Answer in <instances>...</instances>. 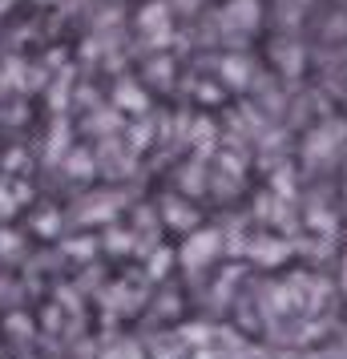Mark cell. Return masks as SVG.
<instances>
[{
  "label": "cell",
  "mask_w": 347,
  "mask_h": 359,
  "mask_svg": "<svg viewBox=\"0 0 347 359\" xmlns=\"http://www.w3.org/2000/svg\"><path fill=\"white\" fill-rule=\"evenodd\" d=\"M137 29H142V36H149L154 45H165V41H170V29H174L170 8H165L162 0L146 4V8H142V17H137Z\"/></svg>",
  "instance_id": "cell-1"
},
{
  "label": "cell",
  "mask_w": 347,
  "mask_h": 359,
  "mask_svg": "<svg viewBox=\"0 0 347 359\" xmlns=\"http://www.w3.org/2000/svg\"><path fill=\"white\" fill-rule=\"evenodd\" d=\"M222 25H226V29L254 33V29H259V0H231V4L222 8Z\"/></svg>",
  "instance_id": "cell-2"
},
{
  "label": "cell",
  "mask_w": 347,
  "mask_h": 359,
  "mask_svg": "<svg viewBox=\"0 0 347 359\" xmlns=\"http://www.w3.org/2000/svg\"><path fill=\"white\" fill-rule=\"evenodd\" d=\"M218 243H222V234H218V230H206V234H198V238L186 243L182 259L190 262V266H202V262H210L218 255Z\"/></svg>",
  "instance_id": "cell-3"
},
{
  "label": "cell",
  "mask_w": 347,
  "mask_h": 359,
  "mask_svg": "<svg viewBox=\"0 0 347 359\" xmlns=\"http://www.w3.org/2000/svg\"><path fill=\"white\" fill-rule=\"evenodd\" d=\"M114 101L121 105V109H130V114H146V93H142L133 81H121V85H117Z\"/></svg>",
  "instance_id": "cell-4"
},
{
  "label": "cell",
  "mask_w": 347,
  "mask_h": 359,
  "mask_svg": "<svg viewBox=\"0 0 347 359\" xmlns=\"http://www.w3.org/2000/svg\"><path fill=\"white\" fill-rule=\"evenodd\" d=\"M162 218L165 222H170V226H194V222H198V214L190 210V206H186V202H174V198H165L162 202Z\"/></svg>",
  "instance_id": "cell-5"
},
{
  "label": "cell",
  "mask_w": 347,
  "mask_h": 359,
  "mask_svg": "<svg viewBox=\"0 0 347 359\" xmlns=\"http://www.w3.org/2000/svg\"><path fill=\"white\" fill-rule=\"evenodd\" d=\"M222 73H226V81H231V85H247V77H250L247 61H234V57L222 61Z\"/></svg>",
  "instance_id": "cell-6"
},
{
  "label": "cell",
  "mask_w": 347,
  "mask_h": 359,
  "mask_svg": "<svg viewBox=\"0 0 347 359\" xmlns=\"http://www.w3.org/2000/svg\"><path fill=\"white\" fill-rule=\"evenodd\" d=\"M57 226H61V218H57V214H41V218H36V230H41V234H57Z\"/></svg>",
  "instance_id": "cell-7"
},
{
  "label": "cell",
  "mask_w": 347,
  "mask_h": 359,
  "mask_svg": "<svg viewBox=\"0 0 347 359\" xmlns=\"http://www.w3.org/2000/svg\"><path fill=\"white\" fill-rule=\"evenodd\" d=\"M17 250H20V238L8 234V230H0V255H17Z\"/></svg>",
  "instance_id": "cell-8"
},
{
  "label": "cell",
  "mask_w": 347,
  "mask_h": 359,
  "mask_svg": "<svg viewBox=\"0 0 347 359\" xmlns=\"http://www.w3.org/2000/svg\"><path fill=\"white\" fill-rule=\"evenodd\" d=\"M105 246L121 255V250H130V234H121V230H117V234H109V238H105Z\"/></svg>",
  "instance_id": "cell-9"
},
{
  "label": "cell",
  "mask_w": 347,
  "mask_h": 359,
  "mask_svg": "<svg viewBox=\"0 0 347 359\" xmlns=\"http://www.w3.org/2000/svg\"><path fill=\"white\" fill-rule=\"evenodd\" d=\"M17 202H20V198H13V190H0V218L17 210Z\"/></svg>",
  "instance_id": "cell-10"
},
{
  "label": "cell",
  "mask_w": 347,
  "mask_h": 359,
  "mask_svg": "<svg viewBox=\"0 0 347 359\" xmlns=\"http://www.w3.org/2000/svg\"><path fill=\"white\" fill-rule=\"evenodd\" d=\"M61 142H65V126H57V133H53V146H49V158H61Z\"/></svg>",
  "instance_id": "cell-11"
},
{
  "label": "cell",
  "mask_w": 347,
  "mask_h": 359,
  "mask_svg": "<svg viewBox=\"0 0 347 359\" xmlns=\"http://www.w3.org/2000/svg\"><path fill=\"white\" fill-rule=\"evenodd\" d=\"M69 255H77V259H89V255H93V243H85V238H81V243L69 246Z\"/></svg>",
  "instance_id": "cell-12"
},
{
  "label": "cell",
  "mask_w": 347,
  "mask_h": 359,
  "mask_svg": "<svg viewBox=\"0 0 347 359\" xmlns=\"http://www.w3.org/2000/svg\"><path fill=\"white\" fill-rule=\"evenodd\" d=\"M69 170H73V174H77V170H81V174H89V158H77V154H73V158H69Z\"/></svg>",
  "instance_id": "cell-13"
},
{
  "label": "cell",
  "mask_w": 347,
  "mask_h": 359,
  "mask_svg": "<svg viewBox=\"0 0 347 359\" xmlns=\"http://www.w3.org/2000/svg\"><path fill=\"white\" fill-rule=\"evenodd\" d=\"M343 287H347V266H343Z\"/></svg>",
  "instance_id": "cell-14"
}]
</instances>
